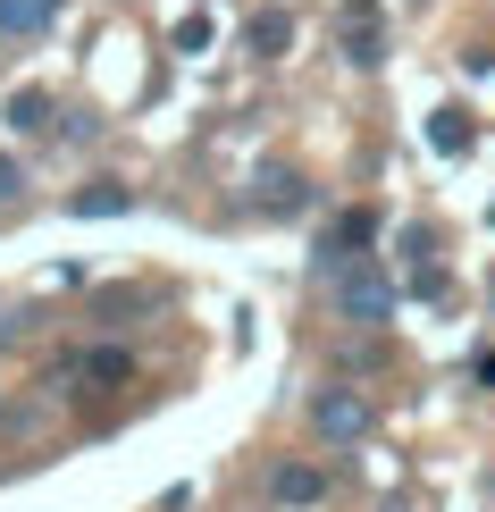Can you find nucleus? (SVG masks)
<instances>
[{
	"mask_svg": "<svg viewBox=\"0 0 495 512\" xmlns=\"http://www.w3.org/2000/svg\"><path fill=\"white\" fill-rule=\"evenodd\" d=\"M328 286H336V319H353V328H386L395 319V277L378 261H344Z\"/></svg>",
	"mask_w": 495,
	"mask_h": 512,
	"instance_id": "f257e3e1",
	"label": "nucleus"
},
{
	"mask_svg": "<svg viewBox=\"0 0 495 512\" xmlns=\"http://www.w3.org/2000/svg\"><path fill=\"white\" fill-rule=\"evenodd\" d=\"M311 429L328 437V445H361V437L378 429V412H370L353 387H319V395H311Z\"/></svg>",
	"mask_w": 495,
	"mask_h": 512,
	"instance_id": "f03ea898",
	"label": "nucleus"
},
{
	"mask_svg": "<svg viewBox=\"0 0 495 512\" xmlns=\"http://www.w3.org/2000/svg\"><path fill=\"white\" fill-rule=\"evenodd\" d=\"M336 34H344V59H353V68H378V59H386L378 0H344V9H336Z\"/></svg>",
	"mask_w": 495,
	"mask_h": 512,
	"instance_id": "7ed1b4c3",
	"label": "nucleus"
},
{
	"mask_svg": "<svg viewBox=\"0 0 495 512\" xmlns=\"http://www.w3.org/2000/svg\"><path fill=\"white\" fill-rule=\"evenodd\" d=\"M311 202V185L294 177L286 160H269V168H252V210H261V219H294V210Z\"/></svg>",
	"mask_w": 495,
	"mask_h": 512,
	"instance_id": "20e7f679",
	"label": "nucleus"
},
{
	"mask_svg": "<svg viewBox=\"0 0 495 512\" xmlns=\"http://www.w3.org/2000/svg\"><path fill=\"white\" fill-rule=\"evenodd\" d=\"M370 236H378V219H370V210H344V219L328 227V236H319V269L336 277L344 261H361V244H370Z\"/></svg>",
	"mask_w": 495,
	"mask_h": 512,
	"instance_id": "39448f33",
	"label": "nucleus"
},
{
	"mask_svg": "<svg viewBox=\"0 0 495 512\" xmlns=\"http://www.w3.org/2000/svg\"><path fill=\"white\" fill-rule=\"evenodd\" d=\"M68 210H76V219H126V210H135V194H126V185H110V177H101V185H84V194H76Z\"/></svg>",
	"mask_w": 495,
	"mask_h": 512,
	"instance_id": "423d86ee",
	"label": "nucleus"
},
{
	"mask_svg": "<svg viewBox=\"0 0 495 512\" xmlns=\"http://www.w3.org/2000/svg\"><path fill=\"white\" fill-rule=\"evenodd\" d=\"M59 17V0H0V34H42Z\"/></svg>",
	"mask_w": 495,
	"mask_h": 512,
	"instance_id": "0eeeda50",
	"label": "nucleus"
},
{
	"mask_svg": "<svg viewBox=\"0 0 495 512\" xmlns=\"http://www.w3.org/2000/svg\"><path fill=\"white\" fill-rule=\"evenodd\" d=\"M428 152L462 160V152H470V118H462V110H437V118H428Z\"/></svg>",
	"mask_w": 495,
	"mask_h": 512,
	"instance_id": "6e6552de",
	"label": "nucleus"
},
{
	"mask_svg": "<svg viewBox=\"0 0 495 512\" xmlns=\"http://www.w3.org/2000/svg\"><path fill=\"white\" fill-rule=\"evenodd\" d=\"M328 496V479L311 471V462H286V471H277V504H319Z\"/></svg>",
	"mask_w": 495,
	"mask_h": 512,
	"instance_id": "1a4fd4ad",
	"label": "nucleus"
},
{
	"mask_svg": "<svg viewBox=\"0 0 495 512\" xmlns=\"http://www.w3.org/2000/svg\"><path fill=\"white\" fill-rule=\"evenodd\" d=\"M286 42H294V17H286V9H261V17H252V51H261V59H286Z\"/></svg>",
	"mask_w": 495,
	"mask_h": 512,
	"instance_id": "9d476101",
	"label": "nucleus"
},
{
	"mask_svg": "<svg viewBox=\"0 0 495 512\" xmlns=\"http://www.w3.org/2000/svg\"><path fill=\"white\" fill-rule=\"evenodd\" d=\"M9 126H17V135L51 126V93H34V84H26V93H9Z\"/></svg>",
	"mask_w": 495,
	"mask_h": 512,
	"instance_id": "9b49d317",
	"label": "nucleus"
},
{
	"mask_svg": "<svg viewBox=\"0 0 495 512\" xmlns=\"http://www.w3.org/2000/svg\"><path fill=\"white\" fill-rule=\"evenodd\" d=\"M84 378H101V387H118V378H126V345H93V353H84Z\"/></svg>",
	"mask_w": 495,
	"mask_h": 512,
	"instance_id": "f8f14e48",
	"label": "nucleus"
},
{
	"mask_svg": "<svg viewBox=\"0 0 495 512\" xmlns=\"http://www.w3.org/2000/svg\"><path fill=\"white\" fill-rule=\"evenodd\" d=\"M177 51H185V59L210 51V17H185V26H177Z\"/></svg>",
	"mask_w": 495,
	"mask_h": 512,
	"instance_id": "ddd939ff",
	"label": "nucleus"
},
{
	"mask_svg": "<svg viewBox=\"0 0 495 512\" xmlns=\"http://www.w3.org/2000/svg\"><path fill=\"white\" fill-rule=\"evenodd\" d=\"M17 202V160H0V210Z\"/></svg>",
	"mask_w": 495,
	"mask_h": 512,
	"instance_id": "4468645a",
	"label": "nucleus"
},
{
	"mask_svg": "<svg viewBox=\"0 0 495 512\" xmlns=\"http://www.w3.org/2000/svg\"><path fill=\"white\" fill-rule=\"evenodd\" d=\"M9 336H17V311H0V345H9Z\"/></svg>",
	"mask_w": 495,
	"mask_h": 512,
	"instance_id": "2eb2a0df",
	"label": "nucleus"
}]
</instances>
